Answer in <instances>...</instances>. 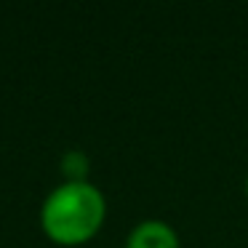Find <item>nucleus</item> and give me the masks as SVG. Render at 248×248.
I'll return each instance as SVG.
<instances>
[{"instance_id": "nucleus-1", "label": "nucleus", "mask_w": 248, "mask_h": 248, "mask_svg": "<svg viewBox=\"0 0 248 248\" xmlns=\"http://www.w3.org/2000/svg\"><path fill=\"white\" fill-rule=\"evenodd\" d=\"M107 203L91 182H64L46 198L40 211L43 232L59 246H80L104 224Z\"/></svg>"}, {"instance_id": "nucleus-2", "label": "nucleus", "mask_w": 248, "mask_h": 248, "mask_svg": "<svg viewBox=\"0 0 248 248\" xmlns=\"http://www.w3.org/2000/svg\"><path fill=\"white\" fill-rule=\"evenodd\" d=\"M125 248H179V235L166 221H141L131 230Z\"/></svg>"}, {"instance_id": "nucleus-3", "label": "nucleus", "mask_w": 248, "mask_h": 248, "mask_svg": "<svg viewBox=\"0 0 248 248\" xmlns=\"http://www.w3.org/2000/svg\"><path fill=\"white\" fill-rule=\"evenodd\" d=\"M62 173L67 182H86L88 176V155L83 150H70L62 157Z\"/></svg>"}, {"instance_id": "nucleus-4", "label": "nucleus", "mask_w": 248, "mask_h": 248, "mask_svg": "<svg viewBox=\"0 0 248 248\" xmlns=\"http://www.w3.org/2000/svg\"><path fill=\"white\" fill-rule=\"evenodd\" d=\"M246 195H248V179H246Z\"/></svg>"}]
</instances>
